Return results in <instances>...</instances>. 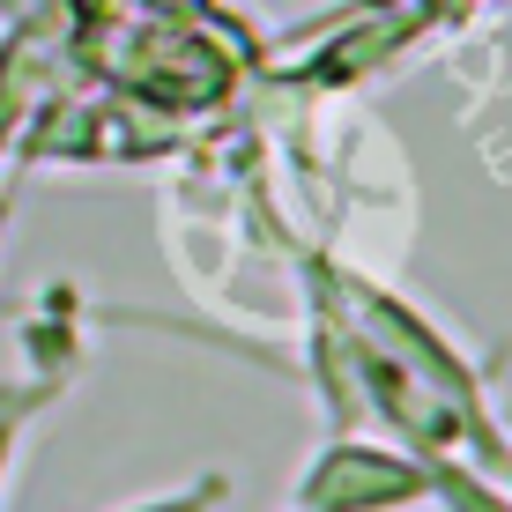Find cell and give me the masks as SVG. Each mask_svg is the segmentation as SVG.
<instances>
[{"instance_id": "1", "label": "cell", "mask_w": 512, "mask_h": 512, "mask_svg": "<svg viewBox=\"0 0 512 512\" xmlns=\"http://www.w3.org/2000/svg\"><path fill=\"white\" fill-rule=\"evenodd\" d=\"M119 82H127L134 97L164 104V112H208V104L231 97L238 67L223 45L201 38V23H164L156 15L149 30H134V38H119Z\"/></svg>"}, {"instance_id": "2", "label": "cell", "mask_w": 512, "mask_h": 512, "mask_svg": "<svg viewBox=\"0 0 512 512\" xmlns=\"http://www.w3.org/2000/svg\"><path fill=\"white\" fill-rule=\"evenodd\" d=\"M483 8V0H349L342 23H312V38H327L320 67H312L305 82H320V90H334V82H357L364 67L394 60L401 45H416L423 30L453 23V15Z\"/></svg>"}, {"instance_id": "3", "label": "cell", "mask_w": 512, "mask_h": 512, "mask_svg": "<svg viewBox=\"0 0 512 512\" xmlns=\"http://www.w3.org/2000/svg\"><path fill=\"white\" fill-rule=\"evenodd\" d=\"M423 468L394 461V453H364V446H334L297 490V512H394L423 498Z\"/></svg>"}, {"instance_id": "4", "label": "cell", "mask_w": 512, "mask_h": 512, "mask_svg": "<svg viewBox=\"0 0 512 512\" xmlns=\"http://www.w3.org/2000/svg\"><path fill=\"white\" fill-rule=\"evenodd\" d=\"M8 453H15V416H0V468H8Z\"/></svg>"}]
</instances>
